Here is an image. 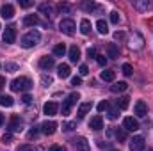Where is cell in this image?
<instances>
[{"mask_svg": "<svg viewBox=\"0 0 153 151\" xmlns=\"http://www.w3.org/2000/svg\"><path fill=\"white\" fill-rule=\"evenodd\" d=\"M30 87H32V82L27 76H20V78H14L11 82V91H14V93H18V91H30Z\"/></svg>", "mask_w": 153, "mask_h": 151, "instance_id": "cell-1", "label": "cell"}, {"mask_svg": "<svg viewBox=\"0 0 153 151\" xmlns=\"http://www.w3.org/2000/svg\"><path fill=\"white\" fill-rule=\"evenodd\" d=\"M39 41H41V34H39L38 30H30V32H27L22 38V46L23 48H32V46L38 44Z\"/></svg>", "mask_w": 153, "mask_h": 151, "instance_id": "cell-2", "label": "cell"}, {"mask_svg": "<svg viewBox=\"0 0 153 151\" xmlns=\"http://www.w3.org/2000/svg\"><path fill=\"white\" fill-rule=\"evenodd\" d=\"M78 100H80V94H78V93H71V94L62 101V115H70L71 109L76 105Z\"/></svg>", "mask_w": 153, "mask_h": 151, "instance_id": "cell-3", "label": "cell"}, {"mask_svg": "<svg viewBox=\"0 0 153 151\" xmlns=\"http://www.w3.org/2000/svg\"><path fill=\"white\" fill-rule=\"evenodd\" d=\"M128 46H130V50H143L144 48V38L139 34V32H132L130 34V38H128Z\"/></svg>", "mask_w": 153, "mask_h": 151, "instance_id": "cell-4", "label": "cell"}, {"mask_svg": "<svg viewBox=\"0 0 153 151\" xmlns=\"http://www.w3.org/2000/svg\"><path fill=\"white\" fill-rule=\"evenodd\" d=\"M59 29H61V32H62V34H66V36H73V34H75L76 25H75V21H73V20L64 18V20H61Z\"/></svg>", "mask_w": 153, "mask_h": 151, "instance_id": "cell-5", "label": "cell"}, {"mask_svg": "<svg viewBox=\"0 0 153 151\" xmlns=\"http://www.w3.org/2000/svg\"><path fill=\"white\" fill-rule=\"evenodd\" d=\"M130 151H144V146H146V142H144V137H141V135H135L132 141H130Z\"/></svg>", "mask_w": 153, "mask_h": 151, "instance_id": "cell-6", "label": "cell"}, {"mask_svg": "<svg viewBox=\"0 0 153 151\" xmlns=\"http://www.w3.org/2000/svg\"><path fill=\"white\" fill-rule=\"evenodd\" d=\"M16 41V29L14 27H5V30H4V43L5 44H13Z\"/></svg>", "mask_w": 153, "mask_h": 151, "instance_id": "cell-7", "label": "cell"}, {"mask_svg": "<svg viewBox=\"0 0 153 151\" xmlns=\"http://www.w3.org/2000/svg\"><path fill=\"white\" fill-rule=\"evenodd\" d=\"M7 130H9V133H14V132L22 130V119H20V115H13L11 117V121L7 124Z\"/></svg>", "mask_w": 153, "mask_h": 151, "instance_id": "cell-8", "label": "cell"}, {"mask_svg": "<svg viewBox=\"0 0 153 151\" xmlns=\"http://www.w3.org/2000/svg\"><path fill=\"white\" fill-rule=\"evenodd\" d=\"M123 128L128 130V132H135V130H139V121L135 117H125L123 119Z\"/></svg>", "mask_w": 153, "mask_h": 151, "instance_id": "cell-9", "label": "cell"}, {"mask_svg": "<svg viewBox=\"0 0 153 151\" xmlns=\"http://www.w3.org/2000/svg\"><path fill=\"white\" fill-rule=\"evenodd\" d=\"M41 132H43L45 135H53V133L57 132V123H55V121H45V123L41 124Z\"/></svg>", "mask_w": 153, "mask_h": 151, "instance_id": "cell-10", "label": "cell"}, {"mask_svg": "<svg viewBox=\"0 0 153 151\" xmlns=\"http://www.w3.org/2000/svg\"><path fill=\"white\" fill-rule=\"evenodd\" d=\"M0 16L5 18V20H11V18L14 16V7H13L11 4H4V5L0 7Z\"/></svg>", "mask_w": 153, "mask_h": 151, "instance_id": "cell-11", "label": "cell"}, {"mask_svg": "<svg viewBox=\"0 0 153 151\" xmlns=\"http://www.w3.org/2000/svg\"><path fill=\"white\" fill-rule=\"evenodd\" d=\"M73 144H75V148L78 151H89V142H87L85 137H76V139H73Z\"/></svg>", "mask_w": 153, "mask_h": 151, "instance_id": "cell-12", "label": "cell"}, {"mask_svg": "<svg viewBox=\"0 0 153 151\" xmlns=\"http://www.w3.org/2000/svg\"><path fill=\"white\" fill-rule=\"evenodd\" d=\"M53 66H55L53 57H41V59H39V68H41V70H52Z\"/></svg>", "mask_w": 153, "mask_h": 151, "instance_id": "cell-13", "label": "cell"}, {"mask_svg": "<svg viewBox=\"0 0 153 151\" xmlns=\"http://www.w3.org/2000/svg\"><path fill=\"white\" fill-rule=\"evenodd\" d=\"M91 109H93V103H91V101L82 103V105L78 107V110H76V117H78V119H84V117H85V114L89 112Z\"/></svg>", "mask_w": 153, "mask_h": 151, "instance_id": "cell-14", "label": "cell"}, {"mask_svg": "<svg viewBox=\"0 0 153 151\" xmlns=\"http://www.w3.org/2000/svg\"><path fill=\"white\" fill-rule=\"evenodd\" d=\"M89 128H93V130H102L103 128V119H102V115H94V117H91V121H89Z\"/></svg>", "mask_w": 153, "mask_h": 151, "instance_id": "cell-15", "label": "cell"}, {"mask_svg": "<svg viewBox=\"0 0 153 151\" xmlns=\"http://www.w3.org/2000/svg\"><path fill=\"white\" fill-rule=\"evenodd\" d=\"M57 110H59V107H57L55 101H48V103H45V107H43V112L46 114V115H55Z\"/></svg>", "mask_w": 153, "mask_h": 151, "instance_id": "cell-16", "label": "cell"}, {"mask_svg": "<svg viewBox=\"0 0 153 151\" xmlns=\"http://www.w3.org/2000/svg\"><path fill=\"white\" fill-rule=\"evenodd\" d=\"M39 13L45 16V18H53V7L50 4H41L39 5Z\"/></svg>", "mask_w": 153, "mask_h": 151, "instance_id": "cell-17", "label": "cell"}, {"mask_svg": "<svg viewBox=\"0 0 153 151\" xmlns=\"http://www.w3.org/2000/svg\"><path fill=\"white\" fill-rule=\"evenodd\" d=\"M57 73H59V76L61 78H68V76L71 75V70H70V64H59L57 66Z\"/></svg>", "mask_w": 153, "mask_h": 151, "instance_id": "cell-18", "label": "cell"}, {"mask_svg": "<svg viewBox=\"0 0 153 151\" xmlns=\"http://www.w3.org/2000/svg\"><path fill=\"white\" fill-rule=\"evenodd\" d=\"M135 114H137L139 117H144V115L148 114V107H146V103H144L143 100H139V101L135 103Z\"/></svg>", "mask_w": 153, "mask_h": 151, "instance_id": "cell-19", "label": "cell"}, {"mask_svg": "<svg viewBox=\"0 0 153 151\" xmlns=\"http://www.w3.org/2000/svg\"><path fill=\"white\" fill-rule=\"evenodd\" d=\"M39 23V18L36 14H27L25 18H23V27H34V25H38Z\"/></svg>", "mask_w": 153, "mask_h": 151, "instance_id": "cell-20", "label": "cell"}, {"mask_svg": "<svg viewBox=\"0 0 153 151\" xmlns=\"http://www.w3.org/2000/svg\"><path fill=\"white\" fill-rule=\"evenodd\" d=\"M68 55H70V61H71V62H78V61H80V48H78L76 44H73V46L70 48V53H68Z\"/></svg>", "mask_w": 153, "mask_h": 151, "instance_id": "cell-21", "label": "cell"}, {"mask_svg": "<svg viewBox=\"0 0 153 151\" xmlns=\"http://www.w3.org/2000/svg\"><path fill=\"white\" fill-rule=\"evenodd\" d=\"M134 7H135L137 11L144 13V11L150 9V2H148V0H134Z\"/></svg>", "mask_w": 153, "mask_h": 151, "instance_id": "cell-22", "label": "cell"}, {"mask_svg": "<svg viewBox=\"0 0 153 151\" xmlns=\"http://www.w3.org/2000/svg\"><path fill=\"white\" fill-rule=\"evenodd\" d=\"M126 89H128V84H126V82H114V84L111 85V91L116 93V94H117V93H123V91H126Z\"/></svg>", "mask_w": 153, "mask_h": 151, "instance_id": "cell-23", "label": "cell"}, {"mask_svg": "<svg viewBox=\"0 0 153 151\" xmlns=\"http://www.w3.org/2000/svg\"><path fill=\"white\" fill-rule=\"evenodd\" d=\"M100 78H102V80H105V82H114L116 71H112V70H103V71L100 73Z\"/></svg>", "mask_w": 153, "mask_h": 151, "instance_id": "cell-24", "label": "cell"}, {"mask_svg": "<svg viewBox=\"0 0 153 151\" xmlns=\"http://www.w3.org/2000/svg\"><path fill=\"white\" fill-rule=\"evenodd\" d=\"M96 30H98L100 34H107V32H109L107 21H105V20H98V21H96Z\"/></svg>", "mask_w": 153, "mask_h": 151, "instance_id": "cell-25", "label": "cell"}, {"mask_svg": "<svg viewBox=\"0 0 153 151\" xmlns=\"http://www.w3.org/2000/svg\"><path fill=\"white\" fill-rule=\"evenodd\" d=\"M107 52H109V57H111V59H117V57H119V48L116 46L114 43H111V44L107 46Z\"/></svg>", "mask_w": 153, "mask_h": 151, "instance_id": "cell-26", "label": "cell"}, {"mask_svg": "<svg viewBox=\"0 0 153 151\" xmlns=\"http://www.w3.org/2000/svg\"><path fill=\"white\" fill-rule=\"evenodd\" d=\"M80 32H82V34H89V32H91V21H89V20L84 18V20L80 21Z\"/></svg>", "mask_w": 153, "mask_h": 151, "instance_id": "cell-27", "label": "cell"}, {"mask_svg": "<svg viewBox=\"0 0 153 151\" xmlns=\"http://www.w3.org/2000/svg\"><path fill=\"white\" fill-rule=\"evenodd\" d=\"M64 53H66V46H64L62 43H61V44H55V46H53V55H57V57H62Z\"/></svg>", "mask_w": 153, "mask_h": 151, "instance_id": "cell-28", "label": "cell"}, {"mask_svg": "<svg viewBox=\"0 0 153 151\" xmlns=\"http://www.w3.org/2000/svg\"><path fill=\"white\" fill-rule=\"evenodd\" d=\"M0 105L2 107H13L14 105V100L11 96H0Z\"/></svg>", "mask_w": 153, "mask_h": 151, "instance_id": "cell-29", "label": "cell"}, {"mask_svg": "<svg viewBox=\"0 0 153 151\" xmlns=\"http://www.w3.org/2000/svg\"><path fill=\"white\" fill-rule=\"evenodd\" d=\"M128 103H130V98H128V96H121V98L117 100V109H126Z\"/></svg>", "mask_w": 153, "mask_h": 151, "instance_id": "cell-30", "label": "cell"}, {"mask_svg": "<svg viewBox=\"0 0 153 151\" xmlns=\"http://www.w3.org/2000/svg\"><path fill=\"white\" fill-rule=\"evenodd\" d=\"M5 71H9V73H14V71H18V64H14V62H5Z\"/></svg>", "mask_w": 153, "mask_h": 151, "instance_id": "cell-31", "label": "cell"}, {"mask_svg": "<svg viewBox=\"0 0 153 151\" xmlns=\"http://www.w3.org/2000/svg\"><path fill=\"white\" fill-rule=\"evenodd\" d=\"M75 126H76V123H73V121H70V123H62V130H64V132H71Z\"/></svg>", "mask_w": 153, "mask_h": 151, "instance_id": "cell-32", "label": "cell"}, {"mask_svg": "<svg viewBox=\"0 0 153 151\" xmlns=\"http://www.w3.org/2000/svg\"><path fill=\"white\" fill-rule=\"evenodd\" d=\"M38 135H39V130L36 128V126H34V128H32V130L27 133V139H29V141H32V139H36Z\"/></svg>", "mask_w": 153, "mask_h": 151, "instance_id": "cell-33", "label": "cell"}, {"mask_svg": "<svg viewBox=\"0 0 153 151\" xmlns=\"http://www.w3.org/2000/svg\"><path fill=\"white\" fill-rule=\"evenodd\" d=\"M96 109H98V112H105V110H109V103L103 100V101H100V103H98V107H96Z\"/></svg>", "mask_w": 153, "mask_h": 151, "instance_id": "cell-34", "label": "cell"}, {"mask_svg": "<svg viewBox=\"0 0 153 151\" xmlns=\"http://www.w3.org/2000/svg\"><path fill=\"white\" fill-rule=\"evenodd\" d=\"M121 70H123V73H125L126 76H130L132 73H134V68H132L130 64H123V68H121Z\"/></svg>", "mask_w": 153, "mask_h": 151, "instance_id": "cell-35", "label": "cell"}, {"mask_svg": "<svg viewBox=\"0 0 153 151\" xmlns=\"http://www.w3.org/2000/svg\"><path fill=\"white\" fill-rule=\"evenodd\" d=\"M41 84H43L45 87H48V85L52 84V76H50V75H43V76H41Z\"/></svg>", "mask_w": 153, "mask_h": 151, "instance_id": "cell-36", "label": "cell"}, {"mask_svg": "<svg viewBox=\"0 0 153 151\" xmlns=\"http://www.w3.org/2000/svg\"><path fill=\"white\" fill-rule=\"evenodd\" d=\"M57 9H59L61 13H70V11H71V5H68V4H59Z\"/></svg>", "mask_w": 153, "mask_h": 151, "instance_id": "cell-37", "label": "cell"}, {"mask_svg": "<svg viewBox=\"0 0 153 151\" xmlns=\"http://www.w3.org/2000/svg\"><path fill=\"white\" fill-rule=\"evenodd\" d=\"M2 142H4V144L13 142V133H9V132H7V133H4V135H2Z\"/></svg>", "mask_w": 153, "mask_h": 151, "instance_id": "cell-38", "label": "cell"}, {"mask_svg": "<svg viewBox=\"0 0 153 151\" xmlns=\"http://www.w3.org/2000/svg\"><path fill=\"white\" fill-rule=\"evenodd\" d=\"M116 139H117V141H125V139H126L125 130H116Z\"/></svg>", "mask_w": 153, "mask_h": 151, "instance_id": "cell-39", "label": "cell"}, {"mask_svg": "<svg viewBox=\"0 0 153 151\" xmlns=\"http://www.w3.org/2000/svg\"><path fill=\"white\" fill-rule=\"evenodd\" d=\"M117 115H119V110H116V109L109 110V114H107V117H109V119H112V121H114V119H117Z\"/></svg>", "mask_w": 153, "mask_h": 151, "instance_id": "cell-40", "label": "cell"}, {"mask_svg": "<svg viewBox=\"0 0 153 151\" xmlns=\"http://www.w3.org/2000/svg\"><path fill=\"white\" fill-rule=\"evenodd\" d=\"M96 62H98L100 66H105V64H107V57H105V55H96Z\"/></svg>", "mask_w": 153, "mask_h": 151, "instance_id": "cell-41", "label": "cell"}, {"mask_svg": "<svg viewBox=\"0 0 153 151\" xmlns=\"http://www.w3.org/2000/svg\"><path fill=\"white\" fill-rule=\"evenodd\" d=\"M111 21L112 23H119V13L117 11H112L111 13Z\"/></svg>", "mask_w": 153, "mask_h": 151, "instance_id": "cell-42", "label": "cell"}, {"mask_svg": "<svg viewBox=\"0 0 153 151\" xmlns=\"http://www.w3.org/2000/svg\"><path fill=\"white\" fill-rule=\"evenodd\" d=\"M78 71H80V75H82V76L89 75V68H87L85 64H80V68H78Z\"/></svg>", "mask_w": 153, "mask_h": 151, "instance_id": "cell-43", "label": "cell"}, {"mask_svg": "<svg viewBox=\"0 0 153 151\" xmlns=\"http://www.w3.org/2000/svg\"><path fill=\"white\" fill-rule=\"evenodd\" d=\"M18 151H43V150H34L32 146H29V144H23V146H20Z\"/></svg>", "mask_w": 153, "mask_h": 151, "instance_id": "cell-44", "label": "cell"}, {"mask_svg": "<svg viewBox=\"0 0 153 151\" xmlns=\"http://www.w3.org/2000/svg\"><path fill=\"white\" fill-rule=\"evenodd\" d=\"M80 84H82V78H80V76H73V78H71V85H73V87H78Z\"/></svg>", "mask_w": 153, "mask_h": 151, "instance_id": "cell-45", "label": "cell"}, {"mask_svg": "<svg viewBox=\"0 0 153 151\" xmlns=\"http://www.w3.org/2000/svg\"><path fill=\"white\" fill-rule=\"evenodd\" d=\"M84 9H87V11H94V9H98V5L96 4H84Z\"/></svg>", "mask_w": 153, "mask_h": 151, "instance_id": "cell-46", "label": "cell"}, {"mask_svg": "<svg viewBox=\"0 0 153 151\" xmlns=\"http://www.w3.org/2000/svg\"><path fill=\"white\" fill-rule=\"evenodd\" d=\"M32 5V2H29V0H20V7H23V9H27V7H30Z\"/></svg>", "mask_w": 153, "mask_h": 151, "instance_id": "cell-47", "label": "cell"}, {"mask_svg": "<svg viewBox=\"0 0 153 151\" xmlns=\"http://www.w3.org/2000/svg\"><path fill=\"white\" fill-rule=\"evenodd\" d=\"M87 57H89V59H96V50H94V48H89V50H87Z\"/></svg>", "mask_w": 153, "mask_h": 151, "instance_id": "cell-48", "label": "cell"}, {"mask_svg": "<svg viewBox=\"0 0 153 151\" xmlns=\"http://www.w3.org/2000/svg\"><path fill=\"white\" fill-rule=\"evenodd\" d=\"M22 101H23L25 105H29V103L32 101V98H30V94H23V98H22Z\"/></svg>", "mask_w": 153, "mask_h": 151, "instance_id": "cell-49", "label": "cell"}, {"mask_svg": "<svg viewBox=\"0 0 153 151\" xmlns=\"http://www.w3.org/2000/svg\"><path fill=\"white\" fill-rule=\"evenodd\" d=\"M114 39H125V32H121V30H117L114 34Z\"/></svg>", "mask_w": 153, "mask_h": 151, "instance_id": "cell-50", "label": "cell"}, {"mask_svg": "<svg viewBox=\"0 0 153 151\" xmlns=\"http://www.w3.org/2000/svg\"><path fill=\"white\" fill-rule=\"evenodd\" d=\"M50 151H66V148H64V146H52Z\"/></svg>", "mask_w": 153, "mask_h": 151, "instance_id": "cell-51", "label": "cell"}, {"mask_svg": "<svg viewBox=\"0 0 153 151\" xmlns=\"http://www.w3.org/2000/svg\"><path fill=\"white\" fill-rule=\"evenodd\" d=\"M4 85H5V78H4V76H0V89H2Z\"/></svg>", "mask_w": 153, "mask_h": 151, "instance_id": "cell-52", "label": "cell"}, {"mask_svg": "<svg viewBox=\"0 0 153 151\" xmlns=\"http://www.w3.org/2000/svg\"><path fill=\"white\" fill-rule=\"evenodd\" d=\"M4 123H5V119H4V115H2V114H0V126H2V124H4Z\"/></svg>", "mask_w": 153, "mask_h": 151, "instance_id": "cell-53", "label": "cell"}, {"mask_svg": "<svg viewBox=\"0 0 153 151\" xmlns=\"http://www.w3.org/2000/svg\"><path fill=\"white\" fill-rule=\"evenodd\" d=\"M111 151H119V150H111Z\"/></svg>", "mask_w": 153, "mask_h": 151, "instance_id": "cell-54", "label": "cell"}, {"mask_svg": "<svg viewBox=\"0 0 153 151\" xmlns=\"http://www.w3.org/2000/svg\"><path fill=\"white\" fill-rule=\"evenodd\" d=\"M0 29H2V27H0Z\"/></svg>", "mask_w": 153, "mask_h": 151, "instance_id": "cell-55", "label": "cell"}]
</instances>
